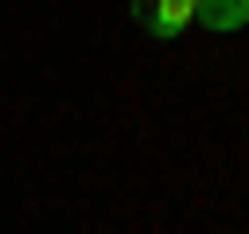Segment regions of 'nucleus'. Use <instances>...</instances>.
I'll return each instance as SVG.
<instances>
[{
  "instance_id": "f03ea898",
  "label": "nucleus",
  "mask_w": 249,
  "mask_h": 234,
  "mask_svg": "<svg viewBox=\"0 0 249 234\" xmlns=\"http://www.w3.org/2000/svg\"><path fill=\"white\" fill-rule=\"evenodd\" d=\"M198 30H220V37L249 30V0H198Z\"/></svg>"
},
{
  "instance_id": "f257e3e1",
  "label": "nucleus",
  "mask_w": 249,
  "mask_h": 234,
  "mask_svg": "<svg viewBox=\"0 0 249 234\" xmlns=\"http://www.w3.org/2000/svg\"><path fill=\"white\" fill-rule=\"evenodd\" d=\"M132 22L147 37H183L198 30V0H132Z\"/></svg>"
}]
</instances>
